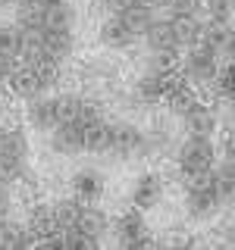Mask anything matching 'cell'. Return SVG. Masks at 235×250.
<instances>
[{"instance_id":"cell-1","label":"cell","mask_w":235,"mask_h":250,"mask_svg":"<svg viewBox=\"0 0 235 250\" xmlns=\"http://www.w3.org/2000/svg\"><path fill=\"white\" fill-rule=\"evenodd\" d=\"M176 166L182 185H194L198 178L210 175L216 166V144L210 135H188L176 150Z\"/></svg>"},{"instance_id":"cell-2","label":"cell","mask_w":235,"mask_h":250,"mask_svg":"<svg viewBox=\"0 0 235 250\" xmlns=\"http://www.w3.org/2000/svg\"><path fill=\"white\" fill-rule=\"evenodd\" d=\"M179 72L191 88H210L219 75V57L210 53L204 44L188 47L185 57H179Z\"/></svg>"},{"instance_id":"cell-3","label":"cell","mask_w":235,"mask_h":250,"mask_svg":"<svg viewBox=\"0 0 235 250\" xmlns=\"http://www.w3.org/2000/svg\"><path fill=\"white\" fill-rule=\"evenodd\" d=\"M179 82H185L182 72L176 69H151L144 66V72L135 78V100L144 106H154V104H163L166 94L176 88Z\"/></svg>"},{"instance_id":"cell-4","label":"cell","mask_w":235,"mask_h":250,"mask_svg":"<svg viewBox=\"0 0 235 250\" xmlns=\"http://www.w3.org/2000/svg\"><path fill=\"white\" fill-rule=\"evenodd\" d=\"M219 207H223V200H219V194L213 188V172L198 178L194 185H185V213H188V219L207 222V219H213L219 213Z\"/></svg>"},{"instance_id":"cell-5","label":"cell","mask_w":235,"mask_h":250,"mask_svg":"<svg viewBox=\"0 0 235 250\" xmlns=\"http://www.w3.org/2000/svg\"><path fill=\"white\" fill-rule=\"evenodd\" d=\"M113 234H116V241L125 247H151V238H147V222H144V209H138V207H132V209H125V213L113 222Z\"/></svg>"},{"instance_id":"cell-6","label":"cell","mask_w":235,"mask_h":250,"mask_svg":"<svg viewBox=\"0 0 235 250\" xmlns=\"http://www.w3.org/2000/svg\"><path fill=\"white\" fill-rule=\"evenodd\" d=\"M144 131L132 122H113L110 128V153L119 160H132V156L144 153Z\"/></svg>"},{"instance_id":"cell-7","label":"cell","mask_w":235,"mask_h":250,"mask_svg":"<svg viewBox=\"0 0 235 250\" xmlns=\"http://www.w3.org/2000/svg\"><path fill=\"white\" fill-rule=\"evenodd\" d=\"M201 44L207 47L210 53H216V57L232 60V57H235V25H232V22H216V19H210L207 25H204Z\"/></svg>"},{"instance_id":"cell-8","label":"cell","mask_w":235,"mask_h":250,"mask_svg":"<svg viewBox=\"0 0 235 250\" xmlns=\"http://www.w3.org/2000/svg\"><path fill=\"white\" fill-rule=\"evenodd\" d=\"M6 88H10L13 97H22V100H31L38 94H44V84L38 78V69L31 62H16V69L6 78Z\"/></svg>"},{"instance_id":"cell-9","label":"cell","mask_w":235,"mask_h":250,"mask_svg":"<svg viewBox=\"0 0 235 250\" xmlns=\"http://www.w3.org/2000/svg\"><path fill=\"white\" fill-rule=\"evenodd\" d=\"M104 191H107V178L100 169L88 166V169H78L72 175V197H78L82 203H97L104 197Z\"/></svg>"},{"instance_id":"cell-10","label":"cell","mask_w":235,"mask_h":250,"mask_svg":"<svg viewBox=\"0 0 235 250\" xmlns=\"http://www.w3.org/2000/svg\"><path fill=\"white\" fill-rule=\"evenodd\" d=\"M144 44L151 53H179L182 44L176 38V28H172V19H154L151 28L144 31Z\"/></svg>"},{"instance_id":"cell-11","label":"cell","mask_w":235,"mask_h":250,"mask_svg":"<svg viewBox=\"0 0 235 250\" xmlns=\"http://www.w3.org/2000/svg\"><path fill=\"white\" fill-rule=\"evenodd\" d=\"M97 38H100L104 47H110V50H129V47L138 41V35L122 22V16H110V19L100 22Z\"/></svg>"},{"instance_id":"cell-12","label":"cell","mask_w":235,"mask_h":250,"mask_svg":"<svg viewBox=\"0 0 235 250\" xmlns=\"http://www.w3.org/2000/svg\"><path fill=\"white\" fill-rule=\"evenodd\" d=\"M163 200V178L154 175V172H144V175L135 178V185H132V207L138 209H154L157 203Z\"/></svg>"},{"instance_id":"cell-13","label":"cell","mask_w":235,"mask_h":250,"mask_svg":"<svg viewBox=\"0 0 235 250\" xmlns=\"http://www.w3.org/2000/svg\"><path fill=\"white\" fill-rule=\"evenodd\" d=\"M50 150L60 156H75L85 150V141H82V125L78 122H63L50 131Z\"/></svg>"},{"instance_id":"cell-14","label":"cell","mask_w":235,"mask_h":250,"mask_svg":"<svg viewBox=\"0 0 235 250\" xmlns=\"http://www.w3.org/2000/svg\"><path fill=\"white\" fill-rule=\"evenodd\" d=\"M25 119L31 128L38 131H53L57 128V100L53 97H44V94H38V97L28 100V109H25Z\"/></svg>"},{"instance_id":"cell-15","label":"cell","mask_w":235,"mask_h":250,"mask_svg":"<svg viewBox=\"0 0 235 250\" xmlns=\"http://www.w3.org/2000/svg\"><path fill=\"white\" fill-rule=\"evenodd\" d=\"M179 119H182L188 135H213L216 131V109L207 106L204 100H198V104L188 109L185 116H179Z\"/></svg>"},{"instance_id":"cell-16","label":"cell","mask_w":235,"mask_h":250,"mask_svg":"<svg viewBox=\"0 0 235 250\" xmlns=\"http://www.w3.org/2000/svg\"><path fill=\"white\" fill-rule=\"evenodd\" d=\"M75 229L85 231L88 238L100 241L104 234L110 231V219L100 207H94V203H82V209H78V219H75Z\"/></svg>"},{"instance_id":"cell-17","label":"cell","mask_w":235,"mask_h":250,"mask_svg":"<svg viewBox=\"0 0 235 250\" xmlns=\"http://www.w3.org/2000/svg\"><path fill=\"white\" fill-rule=\"evenodd\" d=\"M72 50H75V35H72V28H44V53L50 60H69L72 57Z\"/></svg>"},{"instance_id":"cell-18","label":"cell","mask_w":235,"mask_h":250,"mask_svg":"<svg viewBox=\"0 0 235 250\" xmlns=\"http://www.w3.org/2000/svg\"><path fill=\"white\" fill-rule=\"evenodd\" d=\"M110 128H113V122H107L104 116H100V119L85 122L82 125L85 153H110Z\"/></svg>"},{"instance_id":"cell-19","label":"cell","mask_w":235,"mask_h":250,"mask_svg":"<svg viewBox=\"0 0 235 250\" xmlns=\"http://www.w3.org/2000/svg\"><path fill=\"white\" fill-rule=\"evenodd\" d=\"M44 28H75V6L69 0H44Z\"/></svg>"},{"instance_id":"cell-20","label":"cell","mask_w":235,"mask_h":250,"mask_svg":"<svg viewBox=\"0 0 235 250\" xmlns=\"http://www.w3.org/2000/svg\"><path fill=\"white\" fill-rule=\"evenodd\" d=\"M35 244V231L22 222H13L10 216L0 219V247H28Z\"/></svg>"},{"instance_id":"cell-21","label":"cell","mask_w":235,"mask_h":250,"mask_svg":"<svg viewBox=\"0 0 235 250\" xmlns=\"http://www.w3.org/2000/svg\"><path fill=\"white\" fill-rule=\"evenodd\" d=\"M28 156H13V153H0V185H19L28 178Z\"/></svg>"},{"instance_id":"cell-22","label":"cell","mask_w":235,"mask_h":250,"mask_svg":"<svg viewBox=\"0 0 235 250\" xmlns=\"http://www.w3.org/2000/svg\"><path fill=\"white\" fill-rule=\"evenodd\" d=\"M172 28H176V38L182 47H194L204 38V22L198 16H172Z\"/></svg>"},{"instance_id":"cell-23","label":"cell","mask_w":235,"mask_h":250,"mask_svg":"<svg viewBox=\"0 0 235 250\" xmlns=\"http://www.w3.org/2000/svg\"><path fill=\"white\" fill-rule=\"evenodd\" d=\"M0 153L13 156H28V135L19 125H3L0 128Z\"/></svg>"},{"instance_id":"cell-24","label":"cell","mask_w":235,"mask_h":250,"mask_svg":"<svg viewBox=\"0 0 235 250\" xmlns=\"http://www.w3.org/2000/svg\"><path fill=\"white\" fill-rule=\"evenodd\" d=\"M16 25L44 28V0H19L16 3Z\"/></svg>"},{"instance_id":"cell-25","label":"cell","mask_w":235,"mask_h":250,"mask_svg":"<svg viewBox=\"0 0 235 250\" xmlns=\"http://www.w3.org/2000/svg\"><path fill=\"white\" fill-rule=\"evenodd\" d=\"M163 104L169 106V113H176V116H185L188 109H191L194 104H198V94H194V88L188 82H179L176 88H172L169 94H166V100Z\"/></svg>"},{"instance_id":"cell-26","label":"cell","mask_w":235,"mask_h":250,"mask_svg":"<svg viewBox=\"0 0 235 250\" xmlns=\"http://www.w3.org/2000/svg\"><path fill=\"white\" fill-rule=\"evenodd\" d=\"M119 16H122V22H125V25H129L132 31H135V35H138V38H144V31H147V28H151V22L157 19V16H154V10H151V6H144V3H138V0H135V3H132V6H129V10H122Z\"/></svg>"},{"instance_id":"cell-27","label":"cell","mask_w":235,"mask_h":250,"mask_svg":"<svg viewBox=\"0 0 235 250\" xmlns=\"http://www.w3.org/2000/svg\"><path fill=\"white\" fill-rule=\"evenodd\" d=\"M28 229L35 231V241H44L47 234H57L60 225H57V219H53L50 207H35L31 209V219H28Z\"/></svg>"},{"instance_id":"cell-28","label":"cell","mask_w":235,"mask_h":250,"mask_svg":"<svg viewBox=\"0 0 235 250\" xmlns=\"http://www.w3.org/2000/svg\"><path fill=\"white\" fill-rule=\"evenodd\" d=\"M50 209H53V219H57V225L63 231V229H69V225H75L78 209H82V200L78 197H60V200L50 203Z\"/></svg>"},{"instance_id":"cell-29","label":"cell","mask_w":235,"mask_h":250,"mask_svg":"<svg viewBox=\"0 0 235 250\" xmlns=\"http://www.w3.org/2000/svg\"><path fill=\"white\" fill-rule=\"evenodd\" d=\"M57 100V122H78V116H82V106H85V100L78 97V94H60V97H53Z\"/></svg>"},{"instance_id":"cell-30","label":"cell","mask_w":235,"mask_h":250,"mask_svg":"<svg viewBox=\"0 0 235 250\" xmlns=\"http://www.w3.org/2000/svg\"><path fill=\"white\" fill-rule=\"evenodd\" d=\"M213 188L219 194V200L223 203H235V175L232 172H226L223 166H213Z\"/></svg>"},{"instance_id":"cell-31","label":"cell","mask_w":235,"mask_h":250,"mask_svg":"<svg viewBox=\"0 0 235 250\" xmlns=\"http://www.w3.org/2000/svg\"><path fill=\"white\" fill-rule=\"evenodd\" d=\"M19 44H22L19 25H0V53L19 60Z\"/></svg>"},{"instance_id":"cell-32","label":"cell","mask_w":235,"mask_h":250,"mask_svg":"<svg viewBox=\"0 0 235 250\" xmlns=\"http://www.w3.org/2000/svg\"><path fill=\"white\" fill-rule=\"evenodd\" d=\"M144 138H147V141H144V150H147V153H166L169 144H172V141H169V131L163 128V125H154V128H147Z\"/></svg>"},{"instance_id":"cell-33","label":"cell","mask_w":235,"mask_h":250,"mask_svg":"<svg viewBox=\"0 0 235 250\" xmlns=\"http://www.w3.org/2000/svg\"><path fill=\"white\" fill-rule=\"evenodd\" d=\"M204 10L216 22H232L235 19V0H204Z\"/></svg>"},{"instance_id":"cell-34","label":"cell","mask_w":235,"mask_h":250,"mask_svg":"<svg viewBox=\"0 0 235 250\" xmlns=\"http://www.w3.org/2000/svg\"><path fill=\"white\" fill-rule=\"evenodd\" d=\"M166 10L172 16H198L204 10V0H169Z\"/></svg>"},{"instance_id":"cell-35","label":"cell","mask_w":235,"mask_h":250,"mask_svg":"<svg viewBox=\"0 0 235 250\" xmlns=\"http://www.w3.org/2000/svg\"><path fill=\"white\" fill-rule=\"evenodd\" d=\"M10 209H13L10 188H6V185H0V219H6V216H10Z\"/></svg>"},{"instance_id":"cell-36","label":"cell","mask_w":235,"mask_h":250,"mask_svg":"<svg viewBox=\"0 0 235 250\" xmlns=\"http://www.w3.org/2000/svg\"><path fill=\"white\" fill-rule=\"evenodd\" d=\"M13 69H16V57H6V53H0V82H6Z\"/></svg>"},{"instance_id":"cell-37","label":"cell","mask_w":235,"mask_h":250,"mask_svg":"<svg viewBox=\"0 0 235 250\" xmlns=\"http://www.w3.org/2000/svg\"><path fill=\"white\" fill-rule=\"evenodd\" d=\"M132 3H135V0H104V6L110 10V16H119L122 10H129Z\"/></svg>"},{"instance_id":"cell-38","label":"cell","mask_w":235,"mask_h":250,"mask_svg":"<svg viewBox=\"0 0 235 250\" xmlns=\"http://www.w3.org/2000/svg\"><path fill=\"white\" fill-rule=\"evenodd\" d=\"M223 238H226V244H232V247H235V219L223 225Z\"/></svg>"},{"instance_id":"cell-39","label":"cell","mask_w":235,"mask_h":250,"mask_svg":"<svg viewBox=\"0 0 235 250\" xmlns=\"http://www.w3.org/2000/svg\"><path fill=\"white\" fill-rule=\"evenodd\" d=\"M138 3H144V6H151V10H160V6H166L169 0H138Z\"/></svg>"},{"instance_id":"cell-40","label":"cell","mask_w":235,"mask_h":250,"mask_svg":"<svg viewBox=\"0 0 235 250\" xmlns=\"http://www.w3.org/2000/svg\"><path fill=\"white\" fill-rule=\"evenodd\" d=\"M0 116H3V104H0Z\"/></svg>"}]
</instances>
